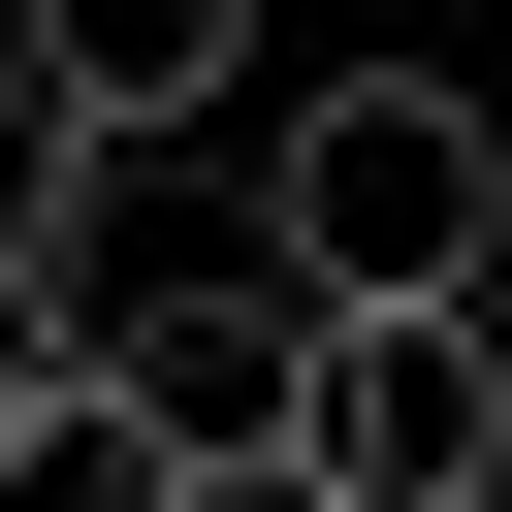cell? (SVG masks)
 Here are the masks:
<instances>
[{
    "label": "cell",
    "instance_id": "6da1fadb",
    "mask_svg": "<svg viewBox=\"0 0 512 512\" xmlns=\"http://www.w3.org/2000/svg\"><path fill=\"white\" fill-rule=\"evenodd\" d=\"M256 256H288V320H512V128L448 64H320L256 128Z\"/></svg>",
    "mask_w": 512,
    "mask_h": 512
},
{
    "label": "cell",
    "instance_id": "7a4b0ae2",
    "mask_svg": "<svg viewBox=\"0 0 512 512\" xmlns=\"http://www.w3.org/2000/svg\"><path fill=\"white\" fill-rule=\"evenodd\" d=\"M256 480L288 512H512V320H320Z\"/></svg>",
    "mask_w": 512,
    "mask_h": 512
},
{
    "label": "cell",
    "instance_id": "3957f363",
    "mask_svg": "<svg viewBox=\"0 0 512 512\" xmlns=\"http://www.w3.org/2000/svg\"><path fill=\"white\" fill-rule=\"evenodd\" d=\"M0 512H256V480H192L128 384H32V416H0Z\"/></svg>",
    "mask_w": 512,
    "mask_h": 512
},
{
    "label": "cell",
    "instance_id": "277c9868",
    "mask_svg": "<svg viewBox=\"0 0 512 512\" xmlns=\"http://www.w3.org/2000/svg\"><path fill=\"white\" fill-rule=\"evenodd\" d=\"M32 384H64V352H32V288H0V416H32Z\"/></svg>",
    "mask_w": 512,
    "mask_h": 512
},
{
    "label": "cell",
    "instance_id": "5b68a950",
    "mask_svg": "<svg viewBox=\"0 0 512 512\" xmlns=\"http://www.w3.org/2000/svg\"><path fill=\"white\" fill-rule=\"evenodd\" d=\"M256 512H288V480H256Z\"/></svg>",
    "mask_w": 512,
    "mask_h": 512
}]
</instances>
